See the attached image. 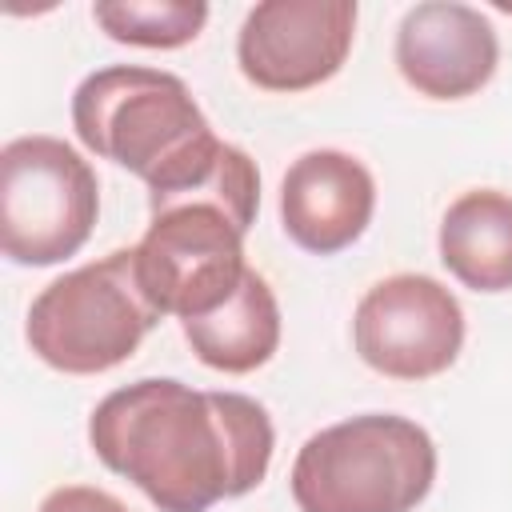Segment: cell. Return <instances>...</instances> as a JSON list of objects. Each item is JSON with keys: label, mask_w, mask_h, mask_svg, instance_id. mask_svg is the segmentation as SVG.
<instances>
[{"label": "cell", "mask_w": 512, "mask_h": 512, "mask_svg": "<svg viewBox=\"0 0 512 512\" xmlns=\"http://www.w3.org/2000/svg\"><path fill=\"white\" fill-rule=\"evenodd\" d=\"M88 444L160 512H208L268 476L276 432L264 404L244 392L136 380L96 404Z\"/></svg>", "instance_id": "6da1fadb"}, {"label": "cell", "mask_w": 512, "mask_h": 512, "mask_svg": "<svg viewBox=\"0 0 512 512\" xmlns=\"http://www.w3.org/2000/svg\"><path fill=\"white\" fill-rule=\"evenodd\" d=\"M72 128L80 144L168 196L200 180L224 152L196 108L188 84L160 68L108 64L72 92Z\"/></svg>", "instance_id": "7a4b0ae2"}, {"label": "cell", "mask_w": 512, "mask_h": 512, "mask_svg": "<svg viewBox=\"0 0 512 512\" xmlns=\"http://www.w3.org/2000/svg\"><path fill=\"white\" fill-rule=\"evenodd\" d=\"M288 480L300 512H412L436 480V444L408 416L368 412L308 436Z\"/></svg>", "instance_id": "3957f363"}, {"label": "cell", "mask_w": 512, "mask_h": 512, "mask_svg": "<svg viewBox=\"0 0 512 512\" xmlns=\"http://www.w3.org/2000/svg\"><path fill=\"white\" fill-rule=\"evenodd\" d=\"M164 320L136 276V252L116 248L52 280L28 308V348L56 372L96 376L124 364Z\"/></svg>", "instance_id": "277c9868"}, {"label": "cell", "mask_w": 512, "mask_h": 512, "mask_svg": "<svg viewBox=\"0 0 512 512\" xmlns=\"http://www.w3.org/2000/svg\"><path fill=\"white\" fill-rule=\"evenodd\" d=\"M100 216L92 164L56 136L0 148V248L12 264L48 268L76 256Z\"/></svg>", "instance_id": "5b68a950"}, {"label": "cell", "mask_w": 512, "mask_h": 512, "mask_svg": "<svg viewBox=\"0 0 512 512\" xmlns=\"http://www.w3.org/2000/svg\"><path fill=\"white\" fill-rule=\"evenodd\" d=\"M244 228L212 204H176L152 212L136 252V276L164 316L200 320L216 312L244 280Z\"/></svg>", "instance_id": "8992f818"}, {"label": "cell", "mask_w": 512, "mask_h": 512, "mask_svg": "<svg viewBox=\"0 0 512 512\" xmlns=\"http://www.w3.org/2000/svg\"><path fill=\"white\" fill-rule=\"evenodd\" d=\"M352 340L360 360L380 376L428 380L460 356L464 312L440 280L424 272H396L360 296Z\"/></svg>", "instance_id": "52a82bcc"}, {"label": "cell", "mask_w": 512, "mask_h": 512, "mask_svg": "<svg viewBox=\"0 0 512 512\" xmlns=\"http://www.w3.org/2000/svg\"><path fill=\"white\" fill-rule=\"evenodd\" d=\"M352 36V0H264L240 24L236 60L264 92H304L340 72Z\"/></svg>", "instance_id": "ba28073f"}, {"label": "cell", "mask_w": 512, "mask_h": 512, "mask_svg": "<svg viewBox=\"0 0 512 512\" xmlns=\"http://www.w3.org/2000/svg\"><path fill=\"white\" fill-rule=\"evenodd\" d=\"M496 60V28L468 4L424 0L400 20L396 68L428 100H464L480 92L492 80Z\"/></svg>", "instance_id": "9c48e42d"}, {"label": "cell", "mask_w": 512, "mask_h": 512, "mask_svg": "<svg viewBox=\"0 0 512 512\" xmlns=\"http://www.w3.org/2000/svg\"><path fill=\"white\" fill-rule=\"evenodd\" d=\"M376 184L372 172L340 152V148H312L288 164L280 180V220L284 232L316 256L344 252L356 244L372 220Z\"/></svg>", "instance_id": "30bf717a"}, {"label": "cell", "mask_w": 512, "mask_h": 512, "mask_svg": "<svg viewBox=\"0 0 512 512\" xmlns=\"http://www.w3.org/2000/svg\"><path fill=\"white\" fill-rule=\"evenodd\" d=\"M440 260L472 292L512 288V196L472 188L440 220Z\"/></svg>", "instance_id": "8fae6325"}, {"label": "cell", "mask_w": 512, "mask_h": 512, "mask_svg": "<svg viewBox=\"0 0 512 512\" xmlns=\"http://www.w3.org/2000/svg\"><path fill=\"white\" fill-rule=\"evenodd\" d=\"M184 340L192 344L200 364L228 376H244L268 364L280 344V308L268 280L256 268H248L240 288L216 312L184 320Z\"/></svg>", "instance_id": "7c38bea8"}, {"label": "cell", "mask_w": 512, "mask_h": 512, "mask_svg": "<svg viewBox=\"0 0 512 512\" xmlns=\"http://www.w3.org/2000/svg\"><path fill=\"white\" fill-rule=\"evenodd\" d=\"M92 20L120 44L136 48H180L200 36L208 20L204 0H100Z\"/></svg>", "instance_id": "4fadbf2b"}, {"label": "cell", "mask_w": 512, "mask_h": 512, "mask_svg": "<svg viewBox=\"0 0 512 512\" xmlns=\"http://www.w3.org/2000/svg\"><path fill=\"white\" fill-rule=\"evenodd\" d=\"M36 512H128L112 492L88 488V484H64L40 500Z\"/></svg>", "instance_id": "5bb4252c"}]
</instances>
